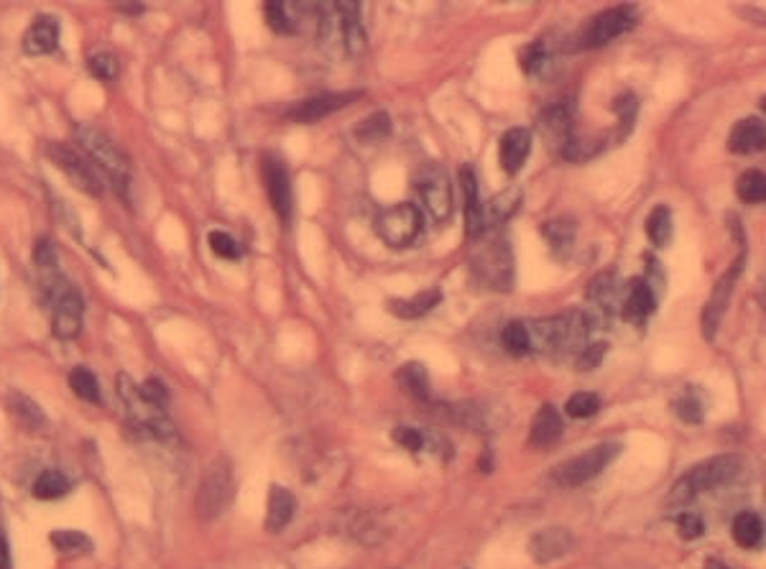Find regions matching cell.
<instances>
[{
  "label": "cell",
  "instance_id": "obj_43",
  "mask_svg": "<svg viewBox=\"0 0 766 569\" xmlns=\"http://www.w3.org/2000/svg\"><path fill=\"white\" fill-rule=\"evenodd\" d=\"M34 263L39 266V271H54V268H59V256H57V248H54L52 243L46 238L36 240L34 245Z\"/></svg>",
  "mask_w": 766,
  "mask_h": 569
},
{
  "label": "cell",
  "instance_id": "obj_34",
  "mask_svg": "<svg viewBox=\"0 0 766 569\" xmlns=\"http://www.w3.org/2000/svg\"><path fill=\"white\" fill-rule=\"evenodd\" d=\"M646 235L657 248H664L672 240V212H669V207H654L652 215L646 217Z\"/></svg>",
  "mask_w": 766,
  "mask_h": 569
},
{
  "label": "cell",
  "instance_id": "obj_32",
  "mask_svg": "<svg viewBox=\"0 0 766 569\" xmlns=\"http://www.w3.org/2000/svg\"><path fill=\"white\" fill-rule=\"evenodd\" d=\"M69 388L75 391V396H80L82 401H90V404H100L103 396H100V383L95 378L90 368L80 365L69 373Z\"/></svg>",
  "mask_w": 766,
  "mask_h": 569
},
{
  "label": "cell",
  "instance_id": "obj_14",
  "mask_svg": "<svg viewBox=\"0 0 766 569\" xmlns=\"http://www.w3.org/2000/svg\"><path fill=\"white\" fill-rule=\"evenodd\" d=\"M361 97L363 92H327V95L299 100V103H294L284 115L292 120V123H304V126H309V123H317V120L330 118L332 113L348 108L350 103L361 100Z\"/></svg>",
  "mask_w": 766,
  "mask_h": 569
},
{
  "label": "cell",
  "instance_id": "obj_12",
  "mask_svg": "<svg viewBox=\"0 0 766 569\" xmlns=\"http://www.w3.org/2000/svg\"><path fill=\"white\" fill-rule=\"evenodd\" d=\"M419 194H422L424 207L435 222H445L452 215V187L447 171L440 164L422 166L417 179Z\"/></svg>",
  "mask_w": 766,
  "mask_h": 569
},
{
  "label": "cell",
  "instance_id": "obj_50",
  "mask_svg": "<svg viewBox=\"0 0 766 569\" xmlns=\"http://www.w3.org/2000/svg\"><path fill=\"white\" fill-rule=\"evenodd\" d=\"M761 304H764V309H766V289H764V294H761Z\"/></svg>",
  "mask_w": 766,
  "mask_h": 569
},
{
  "label": "cell",
  "instance_id": "obj_36",
  "mask_svg": "<svg viewBox=\"0 0 766 569\" xmlns=\"http://www.w3.org/2000/svg\"><path fill=\"white\" fill-rule=\"evenodd\" d=\"M542 233L544 238L549 240V245H552V251L555 253L570 251L572 240H575V225H572L567 217H560V220L544 222Z\"/></svg>",
  "mask_w": 766,
  "mask_h": 569
},
{
  "label": "cell",
  "instance_id": "obj_30",
  "mask_svg": "<svg viewBox=\"0 0 766 569\" xmlns=\"http://www.w3.org/2000/svg\"><path fill=\"white\" fill-rule=\"evenodd\" d=\"M738 200L746 202V205H761L766 202V174L759 169H749L741 174L736 184Z\"/></svg>",
  "mask_w": 766,
  "mask_h": 569
},
{
  "label": "cell",
  "instance_id": "obj_51",
  "mask_svg": "<svg viewBox=\"0 0 766 569\" xmlns=\"http://www.w3.org/2000/svg\"><path fill=\"white\" fill-rule=\"evenodd\" d=\"M761 108H764V113H766V95H764V100H761Z\"/></svg>",
  "mask_w": 766,
  "mask_h": 569
},
{
  "label": "cell",
  "instance_id": "obj_19",
  "mask_svg": "<svg viewBox=\"0 0 766 569\" xmlns=\"http://www.w3.org/2000/svg\"><path fill=\"white\" fill-rule=\"evenodd\" d=\"M521 205V189L519 187H509L504 192H498L496 197L486 202L481 207V235H486L488 230L498 228V225H504Z\"/></svg>",
  "mask_w": 766,
  "mask_h": 569
},
{
  "label": "cell",
  "instance_id": "obj_15",
  "mask_svg": "<svg viewBox=\"0 0 766 569\" xmlns=\"http://www.w3.org/2000/svg\"><path fill=\"white\" fill-rule=\"evenodd\" d=\"M572 549H575V536H572L570 529H560V526L537 531V534L532 536V541H529V554H532L539 564L557 562V559L567 557Z\"/></svg>",
  "mask_w": 766,
  "mask_h": 569
},
{
  "label": "cell",
  "instance_id": "obj_41",
  "mask_svg": "<svg viewBox=\"0 0 766 569\" xmlns=\"http://www.w3.org/2000/svg\"><path fill=\"white\" fill-rule=\"evenodd\" d=\"M87 64H90L92 77H98V80L113 82L115 77H118V59H115L113 54H108V52L92 54L90 62Z\"/></svg>",
  "mask_w": 766,
  "mask_h": 569
},
{
  "label": "cell",
  "instance_id": "obj_24",
  "mask_svg": "<svg viewBox=\"0 0 766 569\" xmlns=\"http://www.w3.org/2000/svg\"><path fill=\"white\" fill-rule=\"evenodd\" d=\"M562 437V416L552 404H544L537 411L532 422V432H529V444L532 447H549Z\"/></svg>",
  "mask_w": 766,
  "mask_h": 569
},
{
  "label": "cell",
  "instance_id": "obj_21",
  "mask_svg": "<svg viewBox=\"0 0 766 569\" xmlns=\"http://www.w3.org/2000/svg\"><path fill=\"white\" fill-rule=\"evenodd\" d=\"M340 13V29H343L345 46L350 54H361L366 46V31L361 23V0H335Z\"/></svg>",
  "mask_w": 766,
  "mask_h": 569
},
{
  "label": "cell",
  "instance_id": "obj_48",
  "mask_svg": "<svg viewBox=\"0 0 766 569\" xmlns=\"http://www.w3.org/2000/svg\"><path fill=\"white\" fill-rule=\"evenodd\" d=\"M0 569H11V557H8V544L0 534Z\"/></svg>",
  "mask_w": 766,
  "mask_h": 569
},
{
  "label": "cell",
  "instance_id": "obj_35",
  "mask_svg": "<svg viewBox=\"0 0 766 569\" xmlns=\"http://www.w3.org/2000/svg\"><path fill=\"white\" fill-rule=\"evenodd\" d=\"M389 133H391V118L389 113H383V110L368 115L366 120H361V126L355 128V138H358L361 143H378L389 136Z\"/></svg>",
  "mask_w": 766,
  "mask_h": 569
},
{
  "label": "cell",
  "instance_id": "obj_17",
  "mask_svg": "<svg viewBox=\"0 0 766 569\" xmlns=\"http://www.w3.org/2000/svg\"><path fill=\"white\" fill-rule=\"evenodd\" d=\"M532 154V133L526 128H511L501 136V146H498V161H501V169L514 177L524 169L526 159Z\"/></svg>",
  "mask_w": 766,
  "mask_h": 569
},
{
  "label": "cell",
  "instance_id": "obj_45",
  "mask_svg": "<svg viewBox=\"0 0 766 569\" xmlns=\"http://www.w3.org/2000/svg\"><path fill=\"white\" fill-rule=\"evenodd\" d=\"M141 396L149 401L151 406H159V409H166V404H169V393H166L164 383L156 381V378H149L146 383H141Z\"/></svg>",
  "mask_w": 766,
  "mask_h": 569
},
{
  "label": "cell",
  "instance_id": "obj_26",
  "mask_svg": "<svg viewBox=\"0 0 766 569\" xmlns=\"http://www.w3.org/2000/svg\"><path fill=\"white\" fill-rule=\"evenodd\" d=\"M442 302V291L440 289H427L414 294L412 299H391L389 302V312L396 314L399 319H419L424 314H429L437 304Z\"/></svg>",
  "mask_w": 766,
  "mask_h": 569
},
{
  "label": "cell",
  "instance_id": "obj_42",
  "mask_svg": "<svg viewBox=\"0 0 766 569\" xmlns=\"http://www.w3.org/2000/svg\"><path fill=\"white\" fill-rule=\"evenodd\" d=\"M263 13L274 31H292V21L286 16L284 0H263Z\"/></svg>",
  "mask_w": 766,
  "mask_h": 569
},
{
  "label": "cell",
  "instance_id": "obj_29",
  "mask_svg": "<svg viewBox=\"0 0 766 569\" xmlns=\"http://www.w3.org/2000/svg\"><path fill=\"white\" fill-rule=\"evenodd\" d=\"M67 493L69 480L62 470L46 467L44 473L34 480V498H39V501H57V498L67 496Z\"/></svg>",
  "mask_w": 766,
  "mask_h": 569
},
{
  "label": "cell",
  "instance_id": "obj_13",
  "mask_svg": "<svg viewBox=\"0 0 766 569\" xmlns=\"http://www.w3.org/2000/svg\"><path fill=\"white\" fill-rule=\"evenodd\" d=\"M261 177L269 192V200L274 212L279 215L281 222H292L294 215V189L289 171H286L284 161L274 154H266L261 159Z\"/></svg>",
  "mask_w": 766,
  "mask_h": 569
},
{
  "label": "cell",
  "instance_id": "obj_5",
  "mask_svg": "<svg viewBox=\"0 0 766 569\" xmlns=\"http://www.w3.org/2000/svg\"><path fill=\"white\" fill-rule=\"evenodd\" d=\"M618 455H621V444L618 442L595 444L590 450L580 452V455L570 457V460H565L562 465H557L555 470H552V480H555L560 488H578V485H585L588 480L598 478Z\"/></svg>",
  "mask_w": 766,
  "mask_h": 569
},
{
  "label": "cell",
  "instance_id": "obj_2",
  "mask_svg": "<svg viewBox=\"0 0 766 569\" xmlns=\"http://www.w3.org/2000/svg\"><path fill=\"white\" fill-rule=\"evenodd\" d=\"M39 274L41 289H44L46 302H49V309H52L54 335L62 337V340H75L82 330V314H85L80 291L64 279L59 268L39 271Z\"/></svg>",
  "mask_w": 766,
  "mask_h": 569
},
{
  "label": "cell",
  "instance_id": "obj_9",
  "mask_svg": "<svg viewBox=\"0 0 766 569\" xmlns=\"http://www.w3.org/2000/svg\"><path fill=\"white\" fill-rule=\"evenodd\" d=\"M115 383H118V393H121L123 404H126L128 414H131L133 427L151 434V437H172V422L166 416V409L151 406L149 401L143 399L141 386H136L126 373H121Z\"/></svg>",
  "mask_w": 766,
  "mask_h": 569
},
{
  "label": "cell",
  "instance_id": "obj_27",
  "mask_svg": "<svg viewBox=\"0 0 766 569\" xmlns=\"http://www.w3.org/2000/svg\"><path fill=\"white\" fill-rule=\"evenodd\" d=\"M294 11L299 13L302 18H309V21L317 26V34H327L332 26V18L338 16V6H335V0H292Z\"/></svg>",
  "mask_w": 766,
  "mask_h": 569
},
{
  "label": "cell",
  "instance_id": "obj_39",
  "mask_svg": "<svg viewBox=\"0 0 766 569\" xmlns=\"http://www.w3.org/2000/svg\"><path fill=\"white\" fill-rule=\"evenodd\" d=\"M11 409H13V414H16L18 419L26 424V427L39 429L46 424V416H44V411L39 409V404H34V401L26 399V396H21V393H13L11 396Z\"/></svg>",
  "mask_w": 766,
  "mask_h": 569
},
{
  "label": "cell",
  "instance_id": "obj_31",
  "mask_svg": "<svg viewBox=\"0 0 766 569\" xmlns=\"http://www.w3.org/2000/svg\"><path fill=\"white\" fill-rule=\"evenodd\" d=\"M49 541H52V547L57 549L59 554H67V557H77V554L92 552L90 536H85L82 531H72V529L52 531Z\"/></svg>",
  "mask_w": 766,
  "mask_h": 569
},
{
  "label": "cell",
  "instance_id": "obj_8",
  "mask_svg": "<svg viewBox=\"0 0 766 569\" xmlns=\"http://www.w3.org/2000/svg\"><path fill=\"white\" fill-rule=\"evenodd\" d=\"M422 233V210L412 202H399L376 217V235L391 248H406Z\"/></svg>",
  "mask_w": 766,
  "mask_h": 569
},
{
  "label": "cell",
  "instance_id": "obj_37",
  "mask_svg": "<svg viewBox=\"0 0 766 569\" xmlns=\"http://www.w3.org/2000/svg\"><path fill=\"white\" fill-rule=\"evenodd\" d=\"M504 348L514 355L532 353V335H529V325L526 322H509L504 330Z\"/></svg>",
  "mask_w": 766,
  "mask_h": 569
},
{
  "label": "cell",
  "instance_id": "obj_46",
  "mask_svg": "<svg viewBox=\"0 0 766 569\" xmlns=\"http://www.w3.org/2000/svg\"><path fill=\"white\" fill-rule=\"evenodd\" d=\"M394 442L401 444L404 450H412V452H419L424 447V434L419 432V429L414 427H396L394 429Z\"/></svg>",
  "mask_w": 766,
  "mask_h": 569
},
{
  "label": "cell",
  "instance_id": "obj_4",
  "mask_svg": "<svg viewBox=\"0 0 766 569\" xmlns=\"http://www.w3.org/2000/svg\"><path fill=\"white\" fill-rule=\"evenodd\" d=\"M470 274L483 289H514V253L504 238H486L470 253Z\"/></svg>",
  "mask_w": 766,
  "mask_h": 569
},
{
  "label": "cell",
  "instance_id": "obj_38",
  "mask_svg": "<svg viewBox=\"0 0 766 569\" xmlns=\"http://www.w3.org/2000/svg\"><path fill=\"white\" fill-rule=\"evenodd\" d=\"M565 409L567 416H572V419H588V416H595L601 411V399L593 391H578L567 399Z\"/></svg>",
  "mask_w": 766,
  "mask_h": 569
},
{
  "label": "cell",
  "instance_id": "obj_3",
  "mask_svg": "<svg viewBox=\"0 0 766 569\" xmlns=\"http://www.w3.org/2000/svg\"><path fill=\"white\" fill-rule=\"evenodd\" d=\"M75 138L77 146L90 156L92 164L98 166L105 177L113 182V187L126 197L128 184H131V161H128V156L118 148V143L105 131L90 126V123H80V126L75 128Z\"/></svg>",
  "mask_w": 766,
  "mask_h": 569
},
{
  "label": "cell",
  "instance_id": "obj_10",
  "mask_svg": "<svg viewBox=\"0 0 766 569\" xmlns=\"http://www.w3.org/2000/svg\"><path fill=\"white\" fill-rule=\"evenodd\" d=\"M639 16H636V8L624 3V6L608 8V11L598 13L593 21L580 31L578 49H598V46H606L608 41L618 39V36L629 34L636 26Z\"/></svg>",
  "mask_w": 766,
  "mask_h": 569
},
{
  "label": "cell",
  "instance_id": "obj_16",
  "mask_svg": "<svg viewBox=\"0 0 766 569\" xmlns=\"http://www.w3.org/2000/svg\"><path fill=\"white\" fill-rule=\"evenodd\" d=\"M654 304H657V296H654L652 284L646 279H631L624 286V294H621V314H624V319H629L634 325H644L646 319L652 317Z\"/></svg>",
  "mask_w": 766,
  "mask_h": 569
},
{
  "label": "cell",
  "instance_id": "obj_11",
  "mask_svg": "<svg viewBox=\"0 0 766 569\" xmlns=\"http://www.w3.org/2000/svg\"><path fill=\"white\" fill-rule=\"evenodd\" d=\"M744 266H746V248L741 245L738 258L731 263V268H728L726 274L718 279V284H715L713 291H710L708 302H705L700 325H703V337L708 342L715 340V335H718V327H721L723 317H726V309L731 307L733 289H736V281L741 279V274H744Z\"/></svg>",
  "mask_w": 766,
  "mask_h": 569
},
{
  "label": "cell",
  "instance_id": "obj_49",
  "mask_svg": "<svg viewBox=\"0 0 766 569\" xmlns=\"http://www.w3.org/2000/svg\"><path fill=\"white\" fill-rule=\"evenodd\" d=\"M703 569H728V567L723 562H718V559H708Z\"/></svg>",
  "mask_w": 766,
  "mask_h": 569
},
{
  "label": "cell",
  "instance_id": "obj_40",
  "mask_svg": "<svg viewBox=\"0 0 766 569\" xmlns=\"http://www.w3.org/2000/svg\"><path fill=\"white\" fill-rule=\"evenodd\" d=\"M207 243H210L212 253L220 258H228V261H235V258L241 256V245L235 243L233 235L223 233V230H212L210 235H207Z\"/></svg>",
  "mask_w": 766,
  "mask_h": 569
},
{
  "label": "cell",
  "instance_id": "obj_18",
  "mask_svg": "<svg viewBox=\"0 0 766 569\" xmlns=\"http://www.w3.org/2000/svg\"><path fill=\"white\" fill-rule=\"evenodd\" d=\"M766 148V123L759 118L738 120L733 131L728 133V151L738 156L759 154Z\"/></svg>",
  "mask_w": 766,
  "mask_h": 569
},
{
  "label": "cell",
  "instance_id": "obj_33",
  "mask_svg": "<svg viewBox=\"0 0 766 569\" xmlns=\"http://www.w3.org/2000/svg\"><path fill=\"white\" fill-rule=\"evenodd\" d=\"M396 378H399V383L406 388V391L412 393L414 399H422V401L429 399V376H427V370H424V365L419 363L401 365Z\"/></svg>",
  "mask_w": 766,
  "mask_h": 569
},
{
  "label": "cell",
  "instance_id": "obj_1",
  "mask_svg": "<svg viewBox=\"0 0 766 569\" xmlns=\"http://www.w3.org/2000/svg\"><path fill=\"white\" fill-rule=\"evenodd\" d=\"M744 473V462L736 455H721L713 457V460H705L700 465H695L692 470H687L680 480L675 483V488L669 490V506H685L692 498L710 493V490H718L723 485L733 483L738 475Z\"/></svg>",
  "mask_w": 766,
  "mask_h": 569
},
{
  "label": "cell",
  "instance_id": "obj_22",
  "mask_svg": "<svg viewBox=\"0 0 766 569\" xmlns=\"http://www.w3.org/2000/svg\"><path fill=\"white\" fill-rule=\"evenodd\" d=\"M621 294H624V291L618 289V281L613 271L595 276L588 286V299L603 317H611L616 309H621Z\"/></svg>",
  "mask_w": 766,
  "mask_h": 569
},
{
  "label": "cell",
  "instance_id": "obj_28",
  "mask_svg": "<svg viewBox=\"0 0 766 569\" xmlns=\"http://www.w3.org/2000/svg\"><path fill=\"white\" fill-rule=\"evenodd\" d=\"M733 541H736L741 549H754L756 544L761 541V534H764V526H761V518L756 516L754 511H744L738 513L733 518Z\"/></svg>",
  "mask_w": 766,
  "mask_h": 569
},
{
  "label": "cell",
  "instance_id": "obj_25",
  "mask_svg": "<svg viewBox=\"0 0 766 569\" xmlns=\"http://www.w3.org/2000/svg\"><path fill=\"white\" fill-rule=\"evenodd\" d=\"M297 511V498H294L292 490L279 488V485H271L269 493V513H266V529L271 534L281 531L284 526H289V521L294 518Z\"/></svg>",
  "mask_w": 766,
  "mask_h": 569
},
{
  "label": "cell",
  "instance_id": "obj_6",
  "mask_svg": "<svg viewBox=\"0 0 766 569\" xmlns=\"http://www.w3.org/2000/svg\"><path fill=\"white\" fill-rule=\"evenodd\" d=\"M233 493V465H230L228 457H218V460L207 467L205 478H202L200 493H197V516H200L202 521L218 518L220 513L230 506Z\"/></svg>",
  "mask_w": 766,
  "mask_h": 569
},
{
  "label": "cell",
  "instance_id": "obj_44",
  "mask_svg": "<svg viewBox=\"0 0 766 569\" xmlns=\"http://www.w3.org/2000/svg\"><path fill=\"white\" fill-rule=\"evenodd\" d=\"M677 531H680L682 539H687V541L700 539V536H703V531H705L703 518H700L698 513H692V511L680 513V518H677Z\"/></svg>",
  "mask_w": 766,
  "mask_h": 569
},
{
  "label": "cell",
  "instance_id": "obj_20",
  "mask_svg": "<svg viewBox=\"0 0 766 569\" xmlns=\"http://www.w3.org/2000/svg\"><path fill=\"white\" fill-rule=\"evenodd\" d=\"M59 44V23L49 16H39L23 34V52L31 57L52 54Z\"/></svg>",
  "mask_w": 766,
  "mask_h": 569
},
{
  "label": "cell",
  "instance_id": "obj_23",
  "mask_svg": "<svg viewBox=\"0 0 766 569\" xmlns=\"http://www.w3.org/2000/svg\"><path fill=\"white\" fill-rule=\"evenodd\" d=\"M460 187H463L465 197V230L468 238H481V197H478V179L470 166L460 169Z\"/></svg>",
  "mask_w": 766,
  "mask_h": 569
},
{
  "label": "cell",
  "instance_id": "obj_47",
  "mask_svg": "<svg viewBox=\"0 0 766 569\" xmlns=\"http://www.w3.org/2000/svg\"><path fill=\"white\" fill-rule=\"evenodd\" d=\"M675 411H677V414H680L682 422H687V424H700V422H703V406H700V401L692 399V396H685V399L677 401Z\"/></svg>",
  "mask_w": 766,
  "mask_h": 569
},
{
  "label": "cell",
  "instance_id": "obj_7",
  "mask_svg": "<svg viewBox=\"0 0 766 569\" xmlns=\"http://www.w3.org/2000/svg\"><path fill=\"white\" fill-rule=\"evenodd\" d=\"M46 156L59 166V169L67 174V179L75 184L77 189H82L90 197H103V171L92 164L90 156L82 151L80 146L72 148L69 143H49L46 146Z\"/></svg>",
  "mask_w": 766,
  "mask_h": 569
}]
</instances>
